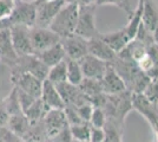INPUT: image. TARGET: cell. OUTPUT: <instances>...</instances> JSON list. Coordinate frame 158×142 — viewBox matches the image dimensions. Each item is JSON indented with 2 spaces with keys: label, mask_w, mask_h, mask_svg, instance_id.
Masks as SVG:
<instances>
[{
  "label": "cell",
  "mask_w": 158,
  "mask_h": 142,
  "mask_svg": "<svg viewBox=\"0 0 158 142\" xmlns=\"http://www.w3.org/2000/svg\"><path fill=\"white\" fill-rule=\"evenodd\" d=\"M72 137L78 142H90L91 124L89 122H81L78 124L69 126Z\"/></svg>",
  "instance_id": "obj_26"
},
{
  "label": "cell",
  "mask_w": 158,
  "mask_h": 142,
  "mask_svg": "<svg viewBox=\"0 0 158 142\" xmlns=\"http://www.w3.org/2000/svg\"><path fill=\"white\" fill-rule=\"evenodd\" d=\"M11 81L13 83V87L25 91L26 94L35 98H40L43 90V81L38 77L28 72H23L18 75H11Z\"/></svg>",
  "instance_id": "obj_12"
},
{
  "label": "cell",
  "mask_w": 158,
  "mask_h": 142,
  "mask_svg": "<svg viewBox=\"0 0 158 142\" xmlns=\"http://www.w3.org/2000/svg\"><path fill=\"white\" fill-rule=\"evenodd\" d=\"M132 107L150 123L153 131L158 129V107L152 104L143 94H132Z\"/></svg>",
  "instance_id": "obj_10"
},
{
  "label": "cell",
  "mask_w": 158,
  "mask_h": 142,
  "mask_svg": "<svg viewBox=\"0 0 158 142\" xmlns=\"http://www.w3.org/2000/svg\"><path fill=\"white\" fill-rule=\"evenodd\" d=\"M57 90L60 94L65 105H72V107H79L84 103L90 102V98L81 93L78 85H73L69 82H63L60 84H57Z\"/></svg>",
  "instance_id": "obj_14"
},
{
  "label": "cell",
  "mask_w": 158,
  "mask_h": 142,
  "mask_svg": "<svg viewBox=\"0 0 158 142\" xmlns=\"http://www.w3.org/2000/svg\"><path fill=\"white\" fill-rule=\"evenodd\" d=\"M2 101H4L5 105H6L10 116L13 115V114H17L19 111H23L21 108H20L19 98H18V90H17L15 87H13V89L11 90V93L7 95Z\"/></svg>",
  "instance_id": "obj_31"
},
{
  "label": "cell",
  "mask_w": 158,
  "mask_h": 142,
  "mask_svg": "<svg viewBox=\"0 0 158 142\" xmlns=\"http://www.w3.org/2000/svg\"><path fill=\"white\" fill-rule=\"evenodd\" d=\"M87 39L77 36V34H71L69 37L61 38L60 44L65 51V54L67 58H71L74 61H80L83 57H85L89 54V45H87Z\"/></svg>",
  "instance_id": "obj_11"
},
{
  "label": "cell",
  "mask_w": 158,
  "mask_h": 142,
  "mask_svg": "<svg viewBox=\"0 0 158 142\" xmlns=\"http://www.w3.org/2000/svg\"><path fill=\"white\" fill-rule=\"evenodd\" d=\"M153 133H155V135H156V141L155 142H158V129L156 130V131H153Z\"/></svg>",
  "instance_id": "obj_44"
},
{
  "label": "cell",
  "mask_w": 158,
  "mask_h": 142,
  "mask_svg": "<svg viewBox=\"0 0 158 142\" xmlns=\"http://www.w3.org/2000/svg\"><path fill=\"white\" fill-rule=\"evenodd\" d=\"M67 2H72L78 6H86V5H92L94 4V0H66Z\"/></svg>",
  "instance_id": "obj_42"
},
{
  "label": "cell",
  "mask_w": 158,
  "mask_h": 142,
  "mask_svg": "<svg viewBox=\"0 0 158 142\" xmlns=\"http://www.w3.org/2000/svg\"><path fill=\"white\" fill-rule=\"evenodd\" d=\"M41 1H47V0H35V4H38V2H41Z\"/></svg>",
  "instance_id": "obj_45"
},
{
  "label": "cell",
  "mask_w": 158,
  "mask_h": 142,
  "mask_svg": "<svg viewBox=\"0 0 158 142\" xmlns=\"http://www.w3.org/2000/svg\"><path fill=\"white\" fill-rule=\"evenodd\" d=\"M94 4L97 6H100V5H113V6H117L118 8L123 10L127 14L129 19L131 18L133 12H135V8L132 7V0H94Z\"/></svg>",
  "instance_id": "obj_30"
},
{
  "label": "cell",
  "mask_w": 158,
  "mask_h": 142,
  "mask_svg": "<svg viewBox=\"0 0 158 142\" xmlns=\"http://www.w3.org/2000/svg\"><path fill=\"white\" fill-rule=\"evenodd\" d=\"M8 68L11 70V75L28 72V74L38 77L41 81L46 80L48 70H50V68L46 67L35 54L18 56V58Z\"/></svg>",
  "instance_id": "obj_4"
},
{
  "label": "cell",
  "mask_w": 158,
  "mask_h": 142,
  "mask_svg": "<svg viewBox=\"0 0 158 142\" xmlns=\"http://www.w3.org/2000/svg\"><path fill=\"white\" fill-rule=\"evenodd\" d=\"M27 1H34L35 2V0H27Z\"/></svg>",
  "instance_id": "obj_46"
},
{
  "label": "cell",
  "mask_w": 158,
  "mask_h": 142,
  "mask_svg": "<svg viewBox=\"0 0 158 142\" xmlns=\"http://www.w3.org/2000/svg\"><path fill=\"white\" fill-rule=\"evenodd\" d=\"M87 45H89V54L97 57L100 61L105 62L107 64H110L111 62L114 61L118 56L117 52H114L111 47L102 39L100 36L90 39L87 41Z\"/></svg>",
  "instance_id": "obj_17"
},
{
  "label": "cell",
  "mask_w": 158,
  "mask_h": 142,
  "mask_svg": "<svg viewBox=\"0 0 158 142\" xmlns=\"http://www.w3.org/2000/svg\"><path fill=\"white\" fill-rule=\"evenodd\" d=\"M91 127H96V128H104L106 123V115L104 110L102 108H94L92 111V116L90 118Z\"/></svg>",
  "instance_id": "obj_34"
},
{
  "label": "cell",
  "mask_w": 158,
  "mask_h": 142,
  "mask_svg": "<svg viewBox=\"0 0 158 142\" xmlns=\"http://www.w3.org/2000/svg\"><path fill=\"white\" fill-rule=\"evenodd\" d=\"M96 4L79 6L78 20L74 30V34L80 36L87 41L99 37L100 32L96 27Z\"/></svg>",
  "instance_id": "obj_5"
},
{
  "label": "cell",
  "mask_w": 158,
  "mask_h": 142,
  "mask_svg": "<svg viewBox=\"0 0 158 142\" xmlns=\"http://www.w3.org/2000/svg\"><path fill=\"white\" fill-rule=\"evenodd\" d=\"M48 110L50 109L44 104V102L41 101V98H37L34 101V103L27 109L24 114L26 115V117L30 120L31 123H37V122L41 121L45 117V115L47 114Z\"/></svg>",
  "instance_id": "obj_25"
},
{
  "label": "cell",
  "mask_w": 158,
  "mask_h": 142,
  "mask_svg": "<svg viewBox=\"0 0 158 142\" xmlns=\"http://www.w3.org/2000/svg\"><path fill=\"white\" fill-rule=\"evenodd\" d=\"M17 0H0V21L7 20L14 11Z\"/></svg>",
  "instance_id": "obj_33"
},
{
  "label": "cell",
  "mask_w": 158,
  "mask_h": 142,
  "mask_svg": "<svg viewBox=\"0 0 158 142\" xmlns=\"http://www.w3.org/2000/svg\"><path fill=\"white\" fill-rule=\"evenodd\" d=\"M18 58L12 45L10 27H5L0 31V62L10 67Z\"/></svg>",
  "instance_id": "obj_20"
},
{
  "label": "cell",
  "mask_w": 158,
  "mask_h": 142,
  "mask_svg": "<svg viewBox=\"0 0 158 142\" xmlns=\"http://www.w3.org/2000/svg\"><path fill=\"white\" fill-rule=\"evenodd\" d=\"M79 64H80L84 77L93 78V80H100L104 76L106 69H107V65H109L107 63L100 61L97 57H94L90 54H87L85 57H83L79 61Z\"/></svg>",
  "instance_id": "obj_16"
},
{
  "label": "cell",
  "mask_w": 158,
  "mask_h": 142,
  "mask_svg": "<svg viewBox=\"0 0 158 142\" xmlns=\"http://www.w3.org/2000/svg\"><path fill=\"white\" fill-rule=\"evenodd\" d=\"M43 124L46 130L47 137L51 140L60 131L69 127L64 109H51L43 118Z\"/></svg>",
  "instance_id": "obj_13"
},
{
  "label": "cell",
  "mask_w": 158,
  "mask_h": 142,
  "mask_svg": "<svg viewBox=\"0 0 158 142\" xmlns=\"http://www.w3.org/2000/svg\"><path fill=\"white\" fill-rule=\"evenodd\" d=\"M0 142H23V139L14 134L8 127H2L0 128Z\"/></svg>",
  "instance_id": "obj_38"
},
{
  "label": "cell",
  "mask_w": 158,
  "mask_h": 142,
  "mask_svg": "<svg viewBox=\"0 0 158 142\" xmlns=\"http://www.w3.org/2000/svg\"><path fill=\"white\" fill-rule=\"evenodd\" d=\"M30 28L31 27L23 26V25H13L10 26L11 31V39L12 45L18 56H25V54H34L31 44V37H30Z\"/></svg>",
  "instance_id": "obj_9"
},
{
  "label": "cell",
  "mask_w": 158,
  "mask_h": 142,
  "mask_svg": "<svg viewBox=\"0 0 158 142\" xmlns=\"http://www.w3.org/2000/svg\"><path fill=\"white\" fill-rule=\"evenodd\" d=\"M64 113H65L66 120H67L69 126H73V124H78V123H81V122H85L79 117L76 108L72 107V105H65Z\"/></svg>",
  "instance_id": "obj_37"
},
{
  "label": "cell",
  "mask_w": 158,
  "mask_h": 142,
  "mask_svg": "<svg viewBox=\"0 0 158 142\" xmlns=\"http://www.w3.org/2000/svg\"><path fill=\"white\" fill-rule=\"evenodd\" d=\"M35 15H37V6L34 1L17 0L13 13L7 20H5V23L7 27L13 25L33 27L35 25Z\"/></svg>",
  "instance_id": "obj_6"
},
{
  "label": "cell",
  "mask_w": 158,
  "mask_h": 142,
  "mask_svg": "<svg viewBox=\"0 0 158 142\" xmlns=\"http://www.w3.org/2000/svg\"><path fill=\"white\" fill-rule=\"evenodd\" d=\"M143 95L151 102L152 104L158 107V78L150 81L148 87L145 88Z\"/></svg>",
  "instance_id": "obj_32"
},
{
  "label": "cell",
  "mask_w": 158,
  "mask_h": 142,
  "mask_svg": "<svg viewBox=\"0 0 158 142\" xmlns=\"http://www.w3.org/2000/svg\"><path fill=\"white\" fill-rule=\"evenodd\" d=\"M142 26L152 34L158 30L157 0H143Z\"/></svg>",
  "instance_id": "obj_18"
},
{
  "label": "cell",
  "mask_w": 158,
  "mask_h": 142,
  "mask_svg": "<svg viewBox=\"0 0 158 142\" xmlns=\"http://www.w3.org/2000/svg\"><path fill=\"white\" fill-rule=\"evenodd\" d=\"M103 110L106 115V121L118 124L124 128V122L126 116L133 110L132 107V94L126 90L124 93L117 95H106L105 103Z\"/></svg>",
  "instance_id": "obj_2"
},
{
  "label": "cell",
  "mask_w": 158,
  "mask_h": 142,
  "mask_svg": "<svg viewBox=\"0 0 158 142\" xmlns=\"http://www.w3.org/2000/svg\"><path fill=\"white\" fill-rule=\"evenodd\" d=\"M110 65L118 72L125 83L126 89L131 94H143L145 88L151 81L135 62L126 61L117 56V58L111 62Z\"/></svg>",
  "instance_id": "obj_1"
},
{
  "label": "cell",
  "mask_w": 158,
  "mask_h": 142,
  "mask_svg": "<svg viewBox=\"0 0 158 142\" xmlns=\"http://www.w3.org/2000/svg\"><path fill=\"white\" fill-rule=\"evenodd\" d=\"M103 93L106 95H117L126 91V85L118 72L109 64L104 76L99 80Z\"/></svg>",
  "instance_id": "obj_15"
},
{
  "label": "cell",
  "mask_w": 158,
  "mask_h": 142,
  "mask_svg": "<svg viewBox=\"0 0 158 142\" xmlns=\"http://www.w3.org/2000/svg\"><path fill=\"white\" fill-rule=\"evenodd\" d=\"M30 37L34 54L46 50L48 47L60 43V37L57 33H54L50 27H31Z\"/></svg>",
  "instance_id": "obj_7"
},
{
  "label": "cell",
  "mask_w": 158,
  "mask_h": 142,
  "mask_svg": "<svg viewBox=\"0 0 158 142\" xmlns=\"http://www.w3.org/2000/svg\"><path fill=\"white\" fill-rule=\"evenodd\" d=\"M48 81L53 83L54 85L60 84L63 82H66V63L65 59L63 62L58 63L57 65H54L52 68H50L48 74H47V78Z\"/></svg>",
  "instance_id": "obj_28"
},
{
  "label": "cell",
  "mask_w": 158,
  "mask_h": 142,
  "mask_svg": "<svg viewBox=\"0 0 158 142\" xmlns=\"http://www.w3.org/2000/svg\"><path fill=\"white\" fill-rule=\"evenodd\" d=\"M78 87L81 90V93L86 95L90 100L92 97H94V96H97V95L103 93L102 84H100L99 80H93V78H86V77H84V80L81 81V83L79 84Z\"/></svg>",
  "instance_id": "obj_27"
},
{
  "label": "cell",
  "mask_w": 158,
  "mask_h": 142,
  "mask_svg": "<svg viewBox=\"0 0 158 142\" xmlns=\"http://www.w3.org/2000/svg\"><path fill=\"white\" fill-rule=\"evenodd\" d=\"M41 101L50 109H64L65 103L63 101L61 96L57 90V87L51 83L48 80L43 81V90H41Z\"/></svg>",
  "instance_id": "obj_19"
},
{
  "label": "cell",
  "mask_w": 158,
  "mask_h": 142,
  "mask_svg": "<svg viewBox=\"0 0 158 142\" xmlns=\"http://www.w3.org/2000/svg\"><path fill=\"white\" fill-rule=\"evenodd\" d=\"M34 54L46 67H48V68H52L54 65H57L58 63L64 61L66 57L65 51H64V49H63L60 43H58V44H56V45H53L51 47H48L46 50H43L40 52H37V54Z\"/></svg>",
  "instance_id": "obj_21"
},
{
  "label": "cell",
  "mask_w": 158,
  "mask_h": 142,
  "mask_svg": "<svg viewBox=\"0 0 158 142\" xmlns=\"http://www.w3.org/2000/svg\"><path fill=\"white\" fill-rule=\"evenodd\" d=\"M8 120H10L8 110H7L4 101L1 100V101H0V128H2V127H7V124H8Z\"/></svg>",
  "instance_id": "obj_41"
},
{
  "label": "cell",
  "mask_w": 158,
  "mask_h": 142,
  "mask_svg": "<svg viewBox=\"0 0 158 142\" xmlns=\"http://www.w3.org/2000/svg\"><path fill=\"white\" fill-rule=\"evenodd\" d=\"M66 0H47L35 4L37 6V15H35V25L38 27H50L51 23L56 18Z\"/></svg>",
  "instance_id": "obj_8"
},
{
  "label": "cell",
  "mask_w": 158,
  "mask_h": 142,
  "mask_svg": "<svg viewBox=\"0 0 158 142\" xmlns=\"http://www.w3.org/2000/svg\"><path fill=\"white\" fill-rule=\"evenodd\" d=\"M7 127L11 129L14 134H17L19 137L24 139V136L26 135L28 129L31 127V122L23 111H19L17 114L10 116Z\"/></svg>",
  "instance_id": "obj_23"
},
{
  "label": "cell",
  "mask_w": 158,
  "mask_h": 142,
  "mask_svg": "<svg viewBox=\"0 0 158 142\" xmlns=\"http://www.w3.org/2000/svg\"><path fill=\"white\" fill-rule=\"evenodd\" d=\"M5 27H7L6 23H5V20L4 21H0V31L2 30V28H5Z\"/></svg>",
  "instance_id": "obj_43"
},
{
  "label": "cell",
  "mask_w": 158,
  "mask_h": 142,
  "mask_svg": "<svg viewBox=\"0 0 158 142\" xmlns=\"http://www.w3.org/2000/svg\"><path fill=\"white\" fill-rule=\"evenodd\" d=\"M102 39L105 41L109 46L111 47L114 52H117V54L124 49V47L130 43V39L127 38V36L125 34L124 30H119L116 32H110V33H102L100 34Z\"/></svg>",
  "instance_id": "obj_22"
},
{
  "label": "cell",
  "mask_w": 158,
  "mask_h": 142,
  "mask_svg": "<svg viewBox=\"0 0 158 142\" xmlns=\"http://www.w3.org/2000/svg\"><path fill=\"white\" fill-rule=\"evenodd\" d=\"M66 63V81L73 85H79L84 80V75L78 61L65 57Z\"/></svg>",
  "instance_id": "obj_24"
},
{
  "label": "cell",
  "mask_w": 158,
  "mask_h": 142,
  "mask_svg": "<svg viewBox=\"0 0 158 142\" xmlns=\"http://www.w3.org/2000/svg\"><path fill=\"white\" fill-rule=\"evenodd\" d=\"M123 130H124L123 127H119L116 123L106 121L104 126V131H105L104 142H122Z\"/></svg>",
  "instance_id": "obj_29"
},
{
  "label": "cell",
  "mask_w": 158,
  "mask_h": 142,
  "mask_svg": "<svg viewBox=\"0 0 158 142\" xmlns=\"http://www.w3.org/2000/svg\"><path fill=\"white\" fill-rule=\"evenodd\" d=\"M17 90H18V98H19L20 108L23 110V113H25L27 109L30 108L33 103H34V101H35L37 98L31 96V95L26 94V93L23 91V90H19L18 88H17Z\"/></svg>",
  "instance_id": "obj_35"
},
{
  "label": "cell",
  "mask_w": 158,
  "mask_h": 142,
  "mask_svg": "<svg viewBox=\"0 0 158 142\" xmlns=\"http://www.w3.org/2000/svg\"><path fill=\"white\" fill-rule=\"evenodd\" d=\"M74 108L77 110L79 117H80L83 121L90 122V118H91V116H92V111H93V109H94V107L91 104V102L84 103V104H81V105H79V107H74Z\"/></svg>",
  "instance_id": "obj_36"
},
{
  "label": "cell",
  "mask_w": 158,
  "mask_h": 142,
  "mask_svg": "<svg viewBox=\"0 0 158 142\" xmlns=\"http://www.w3.org/2000/svg\"><path fill=\"white\" fill-rule=\"evenodd\" d=\"M104 139H105V131H104V128L91 127L90 142H104Z\"/></svg>",
  "instance_id": "obj_40"
},
{
  "label": "cell",
  "mask_w": 158,
  "mask_h": 142,
  "mask_svg": "<svg viewBox=\"0 0 158 142\" xmlns=\"http://www.w3.org/2000/svg\"><path fill=\"white\" fill-rule=\"evenodd\" d=\"M79 6L72 2H66L50 25V28L61 38L74 33L78 20Z\"/></svg>",
  "instance_id": "obj_3"
},
{
  "label": "cell",
  "mask_w": 158,
  "mask_h": 142,
  "mask_svg": "<svg viewBox=\"0 0 158 142\" xmlns=\"http://www.w3.org/2000/svg\"><path fill=\"white\" fill-rule=\"evenodd\" d=\"M51 142H76V140L71 135L70 128L67 127L66 129H64L63 131H60L58 135H56L53 139L50 140Z\"/></svg>",
  "instance_id": "obj_39"
}]
</instances>
